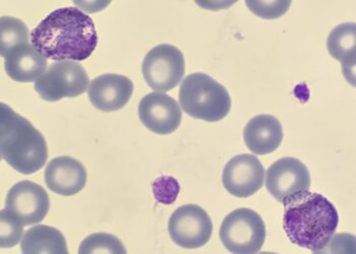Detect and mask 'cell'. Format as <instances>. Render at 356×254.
Masks as SVG:
<instances>
[{
	"label": "cell",
	"mask_w": 356,
	"mask_h": 254,
	"mask_svg": "<svg viewBox=\"0 0 356 254\" xmlns=\"http://www.w3.org/2000/svg\"><path fill=\"white\" fill-rule=\"evenodd\" d=\"M266 187L273 198L283 203L298 192L309 190L311 174L296 158H282L268 169Z\"/></svg>",
	"instance_id": "9c48e42d"
},
{
	"label": "cell",
	"mask_w": 356,
	"mask_h": 254,
	"mask_svg": "<svg viewBox=\"0 0 356 254\" xmlns=\"http://www.w3.org/2000/svg\"><path fill=\"white\" fill-rule=\"evenodd\" d=\"M265 174V168L256 155H238L226 164L222 183L232 196L250 198L263 187Z\"/></svg>",
	"instance_id": "8fae6325"
},
{
	"label": "cell",
	"mask_w": 356,
	"mask_h": 254,
	"mask_svg": "<svg viewBox=\"0 0 356 254\" xmlns=\"http://www.w3.org/2000/svg\"><path fill=\"white\" fill-rule=\"evenodd\" d=\"M179 189V184L173 177H160L153 184V192L156 199L165 205H170L177 199Z\"/></svg>",
	"instance_id": "603a6c76"
},
{
	"label": "cell",
	"mask_w": 356,
	"mask_h": 254,
	"mask_svg": "<svg viewBox=\"0 0 356 254\" xmlns=\"http://www.w3.org/2000/svg\"><path fill=\"white\" fill-rule=\"evenodd\" d=\"M44 176L46 185L51 192L65 196L79 194L87 183V171L83 164L69 155L52 159Z\"/></svg>",
	"instance_id": "5bb4252c"
},
{
	"label": "cell",
	"mask_w": 356,
	"mask_h": 254,
	"mask_svg": "<svg viewBox=\"0 0 356 254\" xmlns=\"http://www.w3.org/2000/svg\"><path fill=\"white\" fill-rule=\"evenodd\" d=\"M31 42L46 59L83 61L95 51L98 35L91 17L67 6L42 19L31 33Z\"/></svg>",
	"instance_id": "6da1fadb"
},
{
	"label": "cell",
	"mask_w": 356,
	"mask_h": 254,
	"mask_svg": "<svg viewBox=\"0 0 356 254\" xmlns=\"http://www.w3.org/2000/svg\"><path fill=\"white\" fill-rule=\"evenodd\" d=\"M134 92V84L127 76L105 74L90 83L88 97L92 105L104 112L124 108Z\"/></svg>",
	"instance_id": "4fadbf2b"
},
{
	"label": "cell",
	"mask_w": 356,
	"mask_h": 254,
	"mask_svg": "<svg viewBox=\"0 0 356 254\" xmlns=\"http://www.w3.org/2000/svg\"><path fill=\"white\" fill-rule=\"evenodd\" d=\"M50 199L39 184L24 180L15 184L8 192L6 209L23 223L24 226L38 224L47 216Z\"/></svg>",
	"instance_id": "30bf717a"
},
{
	"label": "cell",
	"mask_w": 356,
	"mask_h": 254,
	"mask_svg": "<svg viewBox=\"0 0 356 254\" xmlns=\"http://www.w3.org/2000/svg\"><path fill=\"white\" fill-rule=\"evenodd\" d=\"M248 8L252 14L261 19H279L286 14L291 1H247Z\"/></svg>",
	"instance_id": "7402d4cb"
},
{
	"label": "cell",
	"mask_w": 356,
	"mask_h": 254,
	"mask_svg": "<svg viewBox=\"0 0 356 254\" xmlns=\"http://www.w3.org/2000/svg\"><path fill=\"white\" fill-rule=\"evenodd\" d=\"M4 67L8 76L15 82L32 83L46 71L47 59L32 44H23L6 54Z\"/></svg>",
	"instance_id": "9a60e30c"
},
{
	"label": "cell",
	"mask_w": 356,
	"mask_h": 254,
	"mask_svg": "<svg viewBox=\"0 0 356 254\" xmlns=\"http://www.w3.org/2000/svg\"><path fill=\"white\" fill-rule=\"evenodd\" d=\"M21 251L25 254L69 253L63 234L56 228L46 225H38L26 231L22 239Z\"/></svg>",
	"instance_id": "ac0fdd59"
},
{
	"label": "cell",
	"mask_w": 356,
	"mask_h": 254,
	"mask_svg": "<svg viewBox=\"0 0 356 254\" xmlns=\"http://www.w3.org/2000/svg\"><path fill=\"white\" fill-rule=\"evenodd\" d=\"M0 32H1V56H6L10 50L17 46L30 43V32L24 22L13 17H4L0 19Z\"/></svg>",
	"instance_id": "d6986e66"
},
{
	"label": "cell",
	"mask_w": 356,
	"mask_h": 254,
	"mask_svg": "<svg viewBox=\"0 0 356 254\" xmlns=\"http://www.w3.org/2000/svg\"><path fill=\"white\" fill-rule=\"evenodd\" d=\"M145 81L154 91L168 92L181 82L186 71L182 52L170 44L152 48L142 65Z\"/></svg>",
	"instance_id": "52a82bcc"
},
{
	"label": "cell",
	"mask_w": 356,
	"mask_h": 254,
	"mask_svg": "<svg viewBox=\"0 0 356 254\" xmlns=\"http://www.w3.org/2000/svg\"><path fill=\"white\" fill-rule=\"evenodd\" d=\"M243 139L248 150L254 154H271L283 141L282 124L274 116H256L245 126Z\"/></svg>",
	"instance_id": "2e32d148"
},
{
	"label": "cell",
	"mask_w": 356,
	"mask_h": 254,
	"mask_svg": "<svg viewBox=\"0 0 356 254\" xmlns=\"http://www.w3.org/2000/svg\"><path fill=\"white\" fill-rule=\"evenodd\" d=\"M140 121L152 133L170 135L181 124L182 112L177 101L161 92L148 94L138 104Z\"/></svg>",
	"instance_id": "7c38bea8"
},
{
	"label": "cell",
	"mask_w": 356,
	"mask_h": 254,
	"mask_svg": "<svg viewBox=\"0 0 356 254\" xmlns=\"http://www.w3.org/2000/svg\"><path fill=\"white\" fill-rule=\"evenodd\" d=\"M168 232L178 246L195 249L204 246L212 236L213 224L205 210L197 205L178 208L169 219Z\"/></svg>",
	"instance_id": "ba28073f"
},
{
	"label": "cell",
	"mask_w": 356,
	"mask_h": 254,
	"mask_svg": "<svg viewBox=\"0 0 356 254\" xmlns=\"http://www.w3.org/2000/svg\"><path fill=\"white\" fill-rule=\"evenodd\" d=\"M79 253H127L122 241L108 233H94L81 243Z\"/></svg>",
	"instance_id": "ffe728a7"
},
{
	"label": "cell",
	"mask_w": 356,
	"mask_h": 254,
	"mask_svg": "<svg viewBox=\"0 0 356 254\" xmlns=\"http://www.w3.org/2000/svg\"><path fill=\"white\" fill-rule=\"evenodd\" d=\"M24 225L12 212L8 209L1 211V247L12 248L23 237Z\"/></svg>",
	"instance_id": "44dd1931"
},
{
	"label": "cell",
	"mask_w": 356,
	"mask_h": 254,
	"mask_svg": "<svg viewBox=\"0 0 356 254\" xmlns=\"http://www.w3.org/2000/svg\"><path fill=\"white\" fill-rule=\"evenodd\" d=\"M220 239L230 253H258L266 240L265 223L260 214L252 210H235L222 222Z\"/></svg>",
	"instance_id": "5b68a950"
},
{
	"label": "cell",
	"mask_w": 356,
	"mask_h": 254,
	"mask_svg": "<svg viewBox=\"0 0 356 254\" xmlns=\"http://www.w3.org/2000/svg\"><path fill=\"white\" fill-rule=\"evenodd\" d=\"M355 23L337 26L330 33L327 41L330 56L342 63L343 72L348 82H350V76L355 80Z\"/></svg>",
	"instance_id": "e0dca14e"
},
{
	"label": "cell",
	"mask_w": 356,
	"mask_h": 254,
	"mask_svg": "<svg viewBox=\"0 0 356 254\" xmlns=\"http://www.w3.org/2000/svg\"><path fill=\"white\" fill-rule=\"evenodd\" d=\"M179 103L191 117L208 122L223 119L232 109V98L226 87L203 72L184 78L180 85Z\"/></svg>",
	"instance_id": "277c9868"
},
{
	"label": "cell",
	"mask_w": 356,
	"mask_h": 254,
	"mask_svg": "<svg viewBox=\"0 0 356 254\" xmlns=\"http://www.w3.org/2000/svg\"><path fill=\"white\" fill-rule=\"evenodd\" d=\"M1 158L17 172L30 175L46 164L48 148L43 135L8 105L0 106Z\"/></svg>",
	"instance_id": "3957f363"
},
{
	"label": "cell",
	"mask_w": 356,
	"mask_h": 254,
	"mask_svg": "<svg viewBox=\"0 0 356 254\" xmlns=\"http://www.w3.org/2000/svg\"><path fill=\"white\" fill-rule=\"evenodd\" d=\"M90 80L83 65L76 61H56L35 82V90L42 99L57 102L74 98L87 91Z\"/></svg>",
	"instance_id": "8992f818"
},
{
	"label": "cell",
	"mask_w": 356,
	"mask_h": 254,
	"mask_svg": "<svg viewBox=\"0 0 356 254\" xmlns=\"http://www.w3.org/2000/svg\"><path fill=\"white\" fill-rule=\"evenodd\" d=\"M283 227L293 244L320 253L333 238L339 214L324 196L309 190L298 192L283 203Z\"/></svg>",
	"instance_id": "7a4b0ae2"
}]
</instances>
